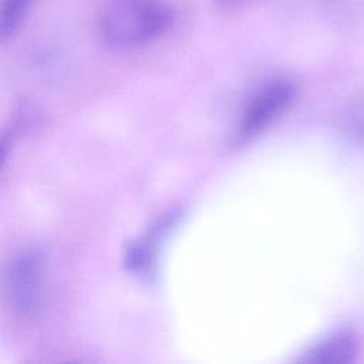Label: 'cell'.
<instances>
[{
    "label": "cell",
    "instance_id": "6da1fadb",
    "mask_svg": "<svg viewBox=\"0 0 364 364\" xmlns=\"http://www.w3.org/2000/svg\"><path fill=\"white\" fill-rule=\"evenodd\" d=\"M172 13L159 0H109L97 18L101 41L114 50H134L161 38Z\"/></svg>",
    "mask_w": 364,
    "mask_h": 364
},
{
    "label": "cell",
    "instance_id": "7a4b0ae2",
    "mask_svg": "<svg viewBox=\"0 0 364 364\" xmlns=\"http://www.w3.org/2000/svg\"><path fill=\"white\" fill-rule=\"evenodd\" d=\"M294 87L286 80L262 85L246 104L237 124L236 138L242 142L263 134L291 104Z\"/></svg>",
    "mask_w": 364,
    "mask_h": 364
},
{
    "label": "cell",
    "instance_id": "3957f363",
    "mask_svg": "<svg viewBox=\"0 0 364 364\" xmlns=\"http://www.w3.org/2000/svg\"><path fill=\"white\" fill-rule=\"evenodd\" d=\"M43 259L37 250L20 253L11 263L7 276V294L13 310L23 316H31L41 299Z\"/></svg>",
    "mask_w": 364,
    "mask_h": 364
},
{
    "label": "cell",
    "instance_id": "277c9868",
    "mask_svg": "<svg viewBox=\"0 0 364 364\" xmlns=\"http://www.w3.org/2000/svg\"><path fill=\"white\" fill-rule=\"evenodd\" d=\"M361 338L351 330H343L330 334L324 340L307 350L300 361L318 364H344L357 358L361 351Z\"/></svg>",
    "mask_w": 364,
    "mask_h": 364
},
{
    "label": "cell",
    "instance_id": "5b68a950",
    "mask_svg": "<svg viewBox=\"0 0 364 364\" xmlns=\"http://www.w3.org/2000/svg\"><path fill=\"white\" fill-rule=\"evenodd\" d=\"M36 1L37 0H3L0 13V37L3 41L17 34Z\"/></svg>",
    "mask_w": 364,
    "mask_h": 364
},
{
    "label": "cell",
    "instance_id": "8992f818",
    "mask_svg": "<svg viewBox=\"0 0 364 364\" xmlns=\"http://www.w3.org/2000/svg\"><path fill=\"white\" fill-rule=\"evenodd\" d=\"M218 4L220 6H233V4H237V3H242L243 0H215Z\"/></svg>",
    "mask_w": 364,
    "mask_h": 364
}]
</instances>
